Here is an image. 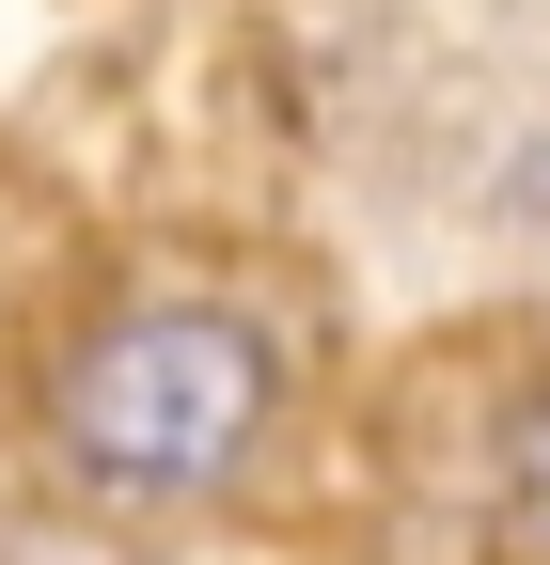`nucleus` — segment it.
Here are the masks:
<instances>
[{
	"label": "nucleus",
	"instance_id": "f257e3e1",
	"mask_svg": "<svg viewBox=\"0 0 550 565\" xmlns=\"http://www.w3.org/2000/svg\"><path fill=\"white\" fill-rule=\"evenodd\" d=\"M267 408H284V362H267V330L221 315V299H142V315H110L80 362L47 377L63 456L95 487H126V503H221L267 456Z\"/></svg>",
	"mask_w": 550,
	"mask_h": 565
},
{
	"label": "nucleus",
	"instance_id": "f03ea898",
	"mask_svg": "<svg viewBox=\"0 0 550 565\" xmlns=\"http://www.w3.org/2000/svg\"><path fill=\"white\" fill-rule=\"evenodd\" d=\"M504 519H519V550L550 565V393L519 408V440H504Z\"/></svg>",
	"mask_w": 550,
	"mask_h": 565
}]
</instances>
